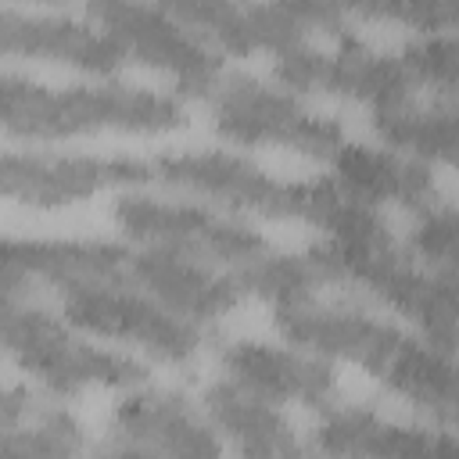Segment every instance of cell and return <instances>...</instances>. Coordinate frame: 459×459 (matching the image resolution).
I'll return each instance as SVG.
<instances>
[{"label":"cell","instance_id":"obj_4","mask_svg":"<svg viewBox=\"0 0 459 459\" xmlns=\"http://www.w3.org/2000/svg\"><path fill=\"white\" fill-rule=\"evenodd\" d=\"M305 255L323 283L373 298L394 316H405L430 341L448 348L459 333V283L420 262L412 251H402L394 240L337 244L323 237Z\"/></svg>","mask_w":459,"mask_h":459},{"label":"cell","instance_id":"obj_6","mask_svg":"<svg viewBox=\"0 0 459 459\" xmlns=\"http://www.w3.org/2000/svg\"><path fill=\"white\" fill-rule=\"evenodd\" d=\"M61 316L82 333L133 348L161 366H186L204 348L201 323H190L129 280L61 290Z\"/></svg>","mask_w":459,"mask_h":459},{"label":"cell","instance_id":"obj_28","mask_svg":"<svg viewBox=\"0 0 459 459\" xmlns=\"http://www.w3.org/2000/svg\"><path fill=\"white\" fill-rule=\"evenodd\" d=\"M448 348H452V351H455V355H459V333H455V337H452V344H448Z\"/></svg>","mask_w":459,"mask_h":459},{"label":"cell","instance_id":"obj_7","mask_svg":"<svg viewBox=\"0 0 459 459\" xmlns=\"http://www.w3.org/2000/svg\"><path fill=\"white\" fill-rule=\"evenodd\" d=\"M222 140L240 147H283L290 154L330 161L348 140L341 122L308 111L287 86H269L244 72H222L204 100Z\"/></svg>","mask_w":459,"mask_h":459},{"label":"cell","instance_id":"obj_12","mask_svg":"<svg viewBox=\"0 0 459 459\" xmlns=\"http://www.w3.org/2000/svg\"><path fill=\"white\" fill-rule=\"evenodd\" d=\"M108 452L118 455H219L226 445L201 405L179 391L133 387L108 423Z\"/></svg>","mask_w":459,"mask_h":459},{"label":"cell","instance_id":"obj_27","mask_svg":"<svg viewBox=\"0 0 459 459\" xmlns=\"http://www.w3.org/2000/svg\"><path fill=\"white\" fill-rule=\"evenodd\" d=\"M441 100H445V104H455V108H459V86H455V90H452L448 97H441Z\"/></svg>","mask_w":459,"mask_h":459},{"label":"cell","instance_id":"obj_16","mask_svg":"<svg viewBox=\"0 0 459 459\" xmlns=\"http://www.w3.org/2000/svg\"><path fill=\"white\" fill-rule=\"evenodd\" d=\"M129 283H136L140 290H147L151 298H158L161 305L201 326L219 323L244 298L237 273L230 276L212 269V262L161 247H136V244L129 262Z\"/></svg>","mask_w":459,"mask_h":459},{"label":"cell","instance_id":"obj_25","mask_svg":"<svg viewBox=\"0 0 459 459\" xmlns=\"http://www.w3.org/2000/svg\"><path fill=\"white\" fill-rule=\"evenodd\" d=\"M416 86L448 97L459 86V36H420L398 50Z\"/></svg>","mask_w":459,"mask_h":459},{"label":"cell","instance_id":"obj_19","mask_svg":"<svg viewBox=\"0 0 459 459\" xmlns=\"http://www.w3.org/2000/svg\"><path fill=\"white\" fill-rule=\"evenodd\" d=\"M201 409L219 430L222 445L240 455H287L298 452V434L290 420L280 412V402H269L244 384L219 377L204 387Z\"/></svg>","mask_w":459,"mask_h":459},{"label":"cell","instance_id":"obj_26","mask_svg":"<svg viewBox=\"0 0 459 459\" xmlns=\"http://www.w3.org/2000/svg\"><path fill=\"white\" fill-rule=\"evenodd\" d=\"M11 4H72V0H11ZM90 4V0H86Z\"/></svg>","mask_w":459,"mask_h":459},{"label":"cell","instance_id":"obj_17","mask_svg":"<svg viewBox=\"0 0 459 459\" xmlns=\"http://www.w3.org/2000/svg\"><path fill=\"white\" fill-rule=\"evenodd\" d=\"M312 448L326 455H459V430L394 423L366 405H326L312 427Z\"/></svg>","mask_w":459,"mask_h":459},{"label":"cell","instance_id":"obj_18","mask_svg":"<svg viewBox=\"0 0 459 459\" xmlns=\"http://www.w3.org/2000/svg\"><path fill=\"white\" fill-rule=\"evenodd\" d=\"M330 176L366 204H398L405 212H427L437 204V183L430 165L394 151V147H369L344 140L333 158L326 161Z\"/></svg>","mask_w":459,"mask_h":459},{"label":"cell","instance_id":"obj_5","mask_svg":"<svg viewBox=\"0 0 459 459\" xmlns=\"http://www.w3.org/2000/svg\"><path fill=\"white\" fill-rule=\"evenodd\" d=\"M4 348L11 362L54 398L82 391H133L147 384V366L140 359L97 344V337L22 294L4 298Z\"/></svg>","mask_w":459,"mask_h":459},{"label":"cell","instance_id":"obj_9","mask_svg":"<svg viewBox=\"0 0 459 459\" xmlns=\"http://www.w3.org/2000/svg\"><path fill=\"white\" fill-rule=\"evenodd\" d=\"M90 18L126 50L129 61L165 75L179 97L208 100L226 72L222 54L158 0H90Z\"/></svg>","mask_w":459,"mask_h":459},{"label":"cell","instance_id":"obj_10","mask_svg":"<svg viewBox=\"0 0 459 459\" xmlns=\"http://www.w3.org/2000/svg\"><path fill=\"white\" fill-rule=\"evenodd\" d=\"M273 72L276 82L290 93L341 97L369 108V115L409 104L416 90L398 54H377L355 32L333 39L330 50H319L316 43H298L273 57Z\"/></svg>","mask_w":459,"mask_h":459},{"label":"cell","instance_id":"obj_20","mask_svg":"<svg viewBox=\"0 0 459 459\" xmlns=\"http://www.w3.org/2000/svg\"><path fill=\"white\" fill-rule=\"evenodd\" d=\"M86 448L82 423L57 402L14 384L0 402V452L7 459H65Z\"/></svg>","mask_w":459,"mask_h":459},{"label":"cell","instance_id":"obj_23","mask_svg":"<svg viewBox=\"0 0 459 459\" xmlns=\"http://www.w3.org/2000/svg\"><path fill=\"white\" fill-rule=\"evenodd\" d=\"M348 18L416 29L420 36H459V0H337Z\"/></svg>","mask_w":459,"mask_h":459},{"label":"cell","instance_id":"obj_11","mask_svg":"<svg viewBox=\"0 0 459 459\" xmlns=\"http://www.w3.org/2000/svg\"><path fill=\"white\" fill-rule=\"evenodd\" d=\"M4 197L25 208H68L104 190H133L151 183V161L136 154L82 151H4Z\"/></svg>","mask_w":459,"mask_h":459},{"label":"cell","instance_id":"obj_1","mask_svg":"<svg viewBox=\"0 0 459 459\" xmlns=\"http://www.w3.org/2000/svg\"><path fill=\"white\" fill-rule=\"evenodd\" d=\"M276 326L290 344L362 369L412 409L459 430V355L427 333H409L359 308L316 301L280 308Z\"/></svg>","mask_w":459,"mask_h":459},{"label":"cell","instance_id":"obj_22","mask_svg":"<svg viewBox=\"0 0 459 459\" xmlns=\"http://www.w3.org/2000/svg\"><path fill=\"white\" fill-rule=\"evenodd\" d=\"M244 294H255L273 312L298 308L316 301V290L323 287L316 265L308 255H283V251H262L255 262L233 269Z\"/></svg>","mask_w":459,"mask_h":459},{"label":"cell","instance_id":"obj_13","mask_svg":"<svg viewBox=\"0 0 459 459\" xmlns=\"http://www.w3.org/2000/svg\"><path fill=\"white\" fill-rule=\"evenodd\" d=\"M133 247L122 240H39V237H7L4 240V298L22 294L29 283H50L72 290L82 283H115L129 280Z\"/></svg>","mask_w":459,"mask_h":459},{"label":"cell","instance_id":"obj_24","mask_svg":"<svg viewBox=\"0 0 459 459\" xmlns=\"http://www.w3.org/2000/svg\"><path fill=\"white\" fill-rule=\"evenodd\" d=\"M409 251L459 283V208H427L416 215Z\"/></svg>","mask_w":459,"mask_h":459},{"label":"cell","instance_id":"obj_15","mask_svg":"<svg viewBox=\"0 0 459 459\" xmlns=\"http://www.w3.org/2000/svg\"><path fill=\"white\" fill-rule=\"evenodd\" d=\"M0 39L7 57L50 61L97 79H111L129 61L126 50L97 22H82L68 14H36L14 4L0 18Z\"/></svg>","mask_w":459,"mask_h":459},{"label":"cell","instance_id":"obj_21","mask_svg":"<svg viewBox=\"0 0 459 459\" xmlns=\"http://www.w3.org/2000/svg\"><path fill=\"white\" fill-rule=\"evenodd\" d=\"M373 133L423 161V165H441L459 172V108L445 104V108H416L412 100L402 108H387V111H373Z\"/></svg>","mask_w":459,"mask_h":459},{"label":"cell","instance_id":"obj_3","mask_svg":"<svg viewBox=\"0 0 459 459\" xmlns=\"http://www.w3.org/2000/svg\"><path fill=\"white\" fill-rule=\"evenodd\" d=\"M147 161H151V183L197 197L233 215L240 212L269 222H305L323 230L341 197L333 176L280 179L262 165H255L251 158L222 147L161 151Z\"/></svg>","mask_w":459,"mask_h":459},{"label":"cell","instance_id":"obj_8","mask_svg":"<svg viewBox=\"0 0 459 459\" xmlns=\"http://www.w3.org/2000/svg\"><path fill=\"white\" fill-rule=\"evenodd\" d=\"M115 226L136 247H161L179 251L201 262L240 269L269 251L265 237L247 222L222 215V208H208L204 201H172L158 194H143V186L118 190L115 197Z\"/></svg>","mask_w":459,"mask_h":459},{"label":"cell","instance_id":"obj_2","mask_svg":"<svg viewBox=\"0 0 459 459\" xmlns=\"http://www.w3.org/2000/svg\"><path fill=\"white\" fill-rule=\"evenodd\" d=\"M0 115L7 140L57 143L97 133L165 136L190 122L179 93H161L133 82H75L43 86L7 72L0 86Z\"/></svg>","mask_w":459,"mask_h":459},{"label":"cell","instance_id":"obj_14","mask_svg":"<svg viewBox=\"0 0 459 459\" xmlns=\"http://www.w3.org/2000/svg\"><path fill=\"white\" fill-rule=\"evenodd\" d=\"M222 377L244 384L247 391L269 402H294L308 409H326L337 394L333 362L312 355L298 344H273V341H233L219 351Z\"/></svg>","mask_w":459,"mask_h":459}]
</instances>
